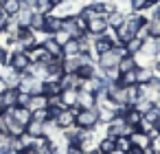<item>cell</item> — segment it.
I'll use <instances>...</instances> for the list:
<instances>
[{"label": "cell", "instance_id": "1", "mask_svg": "<svg viewBox=\"0 0 160 154\" xmlns=\"http://www.w3.org/2000/svg\"><path fill=\"white\" fill-rule=\"evenodd\" d=\"M134 130L136 128L127 123L125 114H114V119L105 125V136H112V139H116V136H129Z\"/></svg>", "mask_w": 160, "mask_h": 154}, {"label": "cell", "instance_id": "2", "mask_svg": "<svg viewBox=\"0 0 160 154\" xmlns=\"http://www.w3.org/2000/svg\"><path fill=\"white\" fill-rule=\"evenodd\" d=\"M75 125L81 130H94L99 125V112L97 108H77L75 112Z\"/></svg>", "mask_w": 160, "mask_h": 154}, {"label": "cell", "instance_id": "3", "mask_svg": "<svg viewBox=\"0 0 160 154\" xmlns=\"http://www.w3.org/2000/svg\"><path fill=\"white\" fill-rule=\"evenodd\" d=\"M24 130H27V128H24L22 123H18V121L11 117L9 110L0 112V132H2V134H9V136H22Z\"/></svg>", "mask_w": 160, "mask_h": 154}, {"label": "cell", "instance_id": "4", "mask_svg": "<svg viewBox=\"0 0 160 154\" xmlns=\"http://www.w3.org/2000/svg\"><path fill=\"white\" fill-rule=\"evenodd\" d=\"M29 64H31V60H29L27 51H9V62H7V66H11V68L18 71V73H24V71L29 68Z\"/></svg>", "mask_w": 160, "mask_h": 154}, {"label": "cell", "instance_id": "5", "mask_svg": "<svg viewBox=\"0 0 160 154\" xmlns=\"http://www.w3.org/2000/svg\"><path fill=\"white\" fill-rule=\"evenodd\" d=\"M16 42H18V46H20L22 51H31L33 46H38V44H40V42H38L35 31H31V29H20V31H18V35H16Z\"/></svg>", "mask_w": 160, "mask_h": 154}, {"label": "cell", "instance_id": "6", "mask_svg": "<svg viewBox=\"0 0 160 154\" xmlns=\"http://www.w3.org/2000/svg\"><path fill=\"white\" fill-rule=\"evenodd\" d=\"M75 112H77V108H64V110H59V114L55 117V125L59 130L72 128L75 125Z\"/></svg>", "mask_w": 160, "mask_h": 154}, {"label": "cell", "instance_id": "7", "mask_svg": "<svg viewBox=\"0 0 160 154\" xmlns=\"http://www.w3.org/2000/svg\"><path fill=\"white\" fill-rule=\"evenodd\" d=\"M62 31H66L70 38H81L86 33V29L79 24L77 16H70V18H64V24H62Z\"/></svg>", "mask_w": 160, "mask_h": 154}, {"label": "cell", "instance_id": "8", "mask_svg": "<svg viewBox=\"0 0 160 154\" xmlns=\"http://www.w3.org/2000/svg\"><path fill=\"white\" fill-rule=\"evenodd\" d=\"M110 27H108V20H105V16H94V18H90L88 20V33L90 35H103L105 31H108Z\"/></svg>", "mask_w": 160, "mask_h": 154}, {"label": "cell", "instance_id": "9", "mask_svg": "<svg viewBox=\"0 0 160 154\" xmlns=\"http://www.w3.org/2000/svg\"><path fill=\"white\" fill-rule=\"evenodd\" d=\"M9 112H11V117L18 121V123H22L24 128L31 123V119H33V112L27 108V106H13V108H9Z\"/></svg>", "mask_w": 160, "mask_h": 154}, {"label": "cell", "instance_id": "10", "mask_svg": "<svg viewBox=\"0 0 160 154\" xmlns=\"http://www.w3.org/2000/svg\"><path fill=\"white\" fill-rule=\"evenodd\" d=\"M129 141H132V147H140V150H147V147L151 145V136H149L147 132L138 130V128L129 134Z\"/></svg>", "mask_w": 160, "mask_h": 154}, {"label": "cell", "instance_id": "11", "mask_svg": "<svg viewBox=\"0 0 160 154\" xmlns=\"http://www.w3.org/2000/svg\"><path fill=\"white\" fill-rule=\"evenodd\" d=\"M0 77L5 79L7 88H18V86H20V79H22V73L13 71L11 66H5V68H2V75H0Z\"/></svg>", "mask_w": 160, "mask_h": 154}, {"label": "cell", "instance_id": "12", "mask_svg": "<svg viewBox=\"0 0 160 154\" xmlns=\"http://www.w3.org/2000/svg\"><path fill=\"white\" fill-rule=\"evenodd\" d=\"M42 46L46 49V53H48V55H53V57H64V46H62L53 35H48V38L42 42Z\"/></svg>", "mask_w": 160, "mask_h": 154}, {"label": "cell", "instance_id": "13", "mask_svg": "<svg viewBox=\"0 0 160 154\" xmlns=\"http://www.w3.org/2000/svg\"><path fill=\"white\" fill-rule=\"evenodd\" d=\"M62 24H64V20H62V18H57V16L48 13V16H46V24H44V33H46V35H55V33H59V31H62Z\"/></svg>", "mask_w": 160, "mask_h": 154}, {"label": "cell", "instance_id": "14", "mask_svg": "<svg viewBox=\"0 0 160 154\" xmlns=\"http://www.w3.org/2000/svg\"><path fill=\"white\" fill-rule=\"evenodd\" d=\"M81 53L79 55H64L62 57V66H64V73H77V68L81 66Z\"/></svg>", "mask_w": 160, "mask_h": 154}, {"label": "cell", "instance_id": "15", "mask_svg": "<svg viewBox=\"0 0 160 154\" xmlns=\"http://www.w3.org/2000/svg\"><path fill=\"white\" fill-rule=\"evenodd\" d=\"M42 95H46V97H57V95H62V84H59V79H44V82H42Z\"/></svg>", "mask_w": 160, "mask_h": 154}, {"label": "cell", "instance_id": "16", "mask_svg": "<svg viewBox=\"0 0 160 154\" xmlns=\"http://www.w3.org/2000/svg\"><path fill=\"white\" fill-rule=\"evenodd\" d=\"M77 108H97V97L88 90H77Z\"/></svg>", "mask_w": 160, "mask_h": 154}, {"label": "cell", "instance_id": "17", "mask_svg": "<svg viewBox=\"0 0 160 154\" xmlns=\"http://www.w3.org/2000/svg\"><path fill=\"white\" fill-rule=\"evenodd\" d=\"M18 93H20L18 88H7L2 95H0V101H2V108H5V110L18 106Z\"/></svg>", "mask_w": 160, "mask_h": 154}, {"label": "cell", "instance_id": "18", "mask_svg": "<svg viewBox=\"0 0 160 154\" xmlns=\"http://www.w3.org/2000/svg\"><path fill=\"white\" fill-rule=\"evenodd\" d=\"M125 11H121V9H114V11H110L108 16H105V20H108V27L112 29V31H116L123 22H125Z\"/></svg>", "mask_w": 160, "mask_h": 154}, {"label": "cell", "instance_id": "19", "mask_svg": "<svg viewBox=\"0 0 160 154\" xmlns=\"http://www.w3.org/2000/svg\"><path fill=\"white\" fill-rule=\"evenodd\" d=\"M59 84H62V90H68V88L79 90L81 79L77 77V73H64V75H62V79H59Z\"/></svg>", "mask_w": 160, "mask_h": 154}, {"label": "cell", "instance_id": "20", "mask_svg": "<svg viewBox=\"0 0 160 154\" xmlns=\"http://www.w3.org/2000/svg\"><path fill=\"white\" fill-rule=\"evenodd\" d=\"M33 13L35 11H29V9H20L13 18H16V22L20 24V29H29L31 27V18H33Z\"/></svg>", "mask_w": 160, "mask_h": 154}, {"label": "cell", "instance_id": "21", "mask_svg": "<svg viewBox=\"0 0 160 154\" xmlns=\"http://www.w3.org/2000/svg\"><path fill=\"white\" fill-rule=\"evenodd\" d=\"M140 53H145V55H149V57H156V60H158V40H156V38H147V40L142 42Z\"/></svg>", "mask_w": 160, "mask_h": 154}, {"label": "cell", "instance_id": "22", "mask_svg": "<svg viewBox=\"0 0 160 154\" xmlns=\"http://www.w3.org/2000/svg\"><path fill=\"white\" fill-rule=\"evenodd\" d=\"M147 29H149V38H160V13L149 16L147 18Z\"/></svg>", "mask_w": 160, "mask_h": 154}, {"label": "cell", "instance_id": "23", "mask_svg": "<svg viewBox=\"0 0 160 154\" xmlns=\"http://www.w3.org/2000/svg\"><path fill=\"white\" fill-rule=\"evenodd\" d=\"M0 9L11 18V16H16L22 9V5H20V0H2V3H0Z\"/></svg>", "mask_w": 160, "mask_h": 154}, {"label": "cell", "instance_id": "24", "mask_svg": "<svg viewBox=\"0 0 160 154\" xmlns=\"http://www.w3.org/2000/svg\"><path fill=\"white\" fill-rule=\"evenodd\" d=\"M62 104H64V108H77V90H72V88H68V90H62Z\"/></svg>", "mask_w": 160, "mask_h": 154}, {"label": "cell", "instance_id": "25", "mask_svg": "<svg viewBox=\"0 0 160 154\" xmlns=\"http://www.w3.org/2000/svg\"><path fill=\"white\" fill-rule=\"evenodd\" d=\"M42 108H48V97L46 95H31V101H29V110H42Z\"/></svg>", "mask_w": 160, "mask_h": 154}, {"label": "cell", "instance_id": "26", "mask_svg": "<svg viewBox=\"0 0 160 154\" xmlns=\"http://www.w3.org/2000/svg\"><path fill=\"white\" fill-rule=\"evenodd\" d=\"M118 73L123 75V73H129V71H136L138 66H136V62H134V57L132 55H125V57H121V62H118Z\"/></svg>", "mask_w": 160, "mask_h": 154}, {"label": "cell", "instance_id": "27", "mask_svg": "<svg viewBox=\"0 0 160 154\" xmlns=\"http://www.w3.org/2000/svg\"><path fill=\"white\" fill-rule=\"evenodd\" d=\"M94 73H97V64H81L77 68V77L79 79H90V77H94Z\"/></svg>", "mask_w": 160, "mask_h": 154}, {"label": "cell", "instance_id": "28", "mask_svg": "<svg viewBox=\"0 0 160 154\" xmlns=\"http://www.w3.org/2000/svg\"><path fill=\"white\" fill-rule=\"evenodd\" d=\"M27 132H29L33 139H40V136H44V123H42V121L31 119V123L27 125Z\"/></svg>", "mask_w": 160, "mask_h": 154}, {"label": "cell", "instance_id": "29", "mask_svg": "<svg viewBox=\"0 0 160 154\" xmlns=\"http://www.w3.org/2000/svg\"><path fill=\"white\" fill-rule=\"evenodd\" d=\"M97 150H99V152H103V154H112V152L116 150V143H114V139H112V136H103V139L99 141Z\"/></svg>", "mask_w": 160, "mask_h": 154}, {"label": "cell", "instance_id": "30", "mask_svg": "<svg viewBox=\"0 0 160 154\" xmlns=\"http://www.w3.org/2000/svg\"><path fill=\"white\" fill-rule=\"evenodd\" d=\"M13 136L0 132V154H13Z\"/></svg>", "mask_w": 160, "mask_h": 154}, {"label": "cell", "instance_id": "31", "mask_svg": "<svg viewBox=\"0 0 160 154\" xmlns=\"http://www.w3.org/2000/svg\"><path fill=\"white\" fill-rule=\"evenodd\" d=\"M44 24H46V16L44 13H40V11H35L33 13V18H31V31H44Z\"/></svg>", "mask_w": 160, "mask_h": 154}, {"label": "cell", "instance_id": "32", "mask_svg": "<svg viewBox=\"0 0 160 154\" xmlns=\"http://www.w3.org/2000/svg\"><path fill=\"white\" fill-rule=\"evenodd\" d=\"M125 119H127V123H129V125L138 128V125H140V121H142V114H140L138 110H134V108L129 106V108L125 110Z\"/></svg>", "mask_w": 160, "mask_h": 154}, {"label": "cell", "instance_id": "33", "mask_svg": "<svg viewBox=\"0 0 160 154\" xmlns=\"http://www.w3.org/2000/svg\"><path fill=\"white\" fill-rule=\"evenodd\" d=\"M151 77H153V68H142V66L136 68V82L138 84H147Z\"/></svg>", "mask_w": 160, "mask_h": 154}, {"label": "cell", "instance_id": "34", "mask_svg": "<svg viewBox=\"0 0 160 154\" xmlns=\"http://www.w3.org/2000/svg\"><path fill=\"white\" fill-rule=\"evenodd\" d=\"M149 0H129V11H136V13H145L149 9Z\"/></svg>", "mask_w": 160, "mask_h": 154}, {"label": "cell", "instance_id": "35", "mask_svg": "<svg viewBox=\"0 0 160 154\" xmlns=\"http://www.w3.org/2000/svg\"><path fill=\"white\" fill-rule=\"evenodd\" d=\"M123 46H125L127 55H136V53L142 49V40H138V38H132V40H129V42H125Z\"/></svg>", "mask_w": 160, "mask_h": 154}, {"label": "cell", "instance_id": "36", "mask_svg": "<svg viewBox=\"0 0 160 154\" xmlns=\"http://www.w3.org/2000/svg\"><path fill=\"white\" fill-rule=\"evenodd\" d=\"M81 51H79V42H77V38H70L66 44H64V55H79Z\"/></svg>", "mask_w": 160, "mask_h": 154}, {"label": "cell", "instance_id": "37", "mask_svg": "<svg viewBox=\"0 0 160 154\" xmlns=\"http://www.w3.org/2000/svg\"><path fill=\"white\" fill-rule=\"evenodd\" d=\"M118 84H121V86H134V84H138V82H136V71L123 73V75L118 77Z\"/></svg>", "mask_w": 160, "mask_h": 154}, {"label": "cell", "instance_id": "38", "mask_svg": "<svg viewBox=\"0 0 160 154\" xmlns=\"http://www.w3.org/2000/svg\"><path fill=\"white\" fill-rule=\"evenodd\" d=\"M114 143H116V150H121V152H129V150H132V141H129V136H116Z\"/></svg>", "mask_w": 160, "mask_h": 154}, {"label": "cell", "instance_id": "39", "mask_svg": "<svg viewBox=\"0 0 160 154\" xmlns=\"http://www.w3.org/2000/svg\"><path fill=\"white\" fill-rule=\"evenodd\" d=\"M151 106H153V104H151L149 99H142V97H140V99H138V101H136V104H134L132 108H134V110H138L140 114H145V112H147V110H149Z\"/></svg>", "mask_w": 160, "mask_h": 154}, {"label": "cell", "instance_id": "40", "mask_svg": "<svg viewBox=\"0 0 160 154\" xmlns=\"http://www.w3.org/2000/svg\"><path fill=\"white\" fill-rule=\"evenodd\" d=\"M64 154H86V150L79 143H66L64 145Z\"/></svg>", "mask_w": 160, "mask_h": 154}, {"label": "cell", "instance_id": "41", "mask_svg": "<svg viewBox=\"0 0 160 154\" xmlns=\"http://www.w3.org/2000/svg\"><path fill=\"white\" fill-rule=\"evenodd\" d=\"M53 3H51V0H38V11L40 13H44V16H48L51 11H53Z\"/></svg>", "mask_w": 160, "mask_h": 154}, {"label": "cell", "instance_id": "42", "mask_svg": "<svg viewBox=\"0 0 160 154\" xmlns=\"http://www.w3.org/2000/svg\"><path fill=\"white\" fill-rule=\"evenodd\" d=\"M33 119H35V121H42V123H46V121H48V108L33 110Z\"/></svg>", "mask_w": 160, "mask_h": 154}, {"label": "cell", "instance_id": "43", "mask_svg": "<svg viewBox=\"0 0 160 154\" xmlns=\"http://www.w3.org/2000/svg\"><path fill=\"white\" fill-rule=\"evenodd\" d=\"M22 9H29V11H38V0H20Z\"/></svg>", "mask_w": 160, "mask_h": 154}, {"label": "cell", "instance_id": "44", "mask_svg": "<svg viewBox=\"0 0 160 154\" xmlns=\"http://www.w3.org/2000/svg\"><path fill=\"white\" fill-rule=\"evenodd\" d=\"M29 101H31L29 93H18V106H27L29 108Z\"/></svg>", "mask_w": 160, "mask_h": 154}, {"label": "cell", "instance_id": "45", "mask_svg": "<svg viewBox=\"0 0 160 154\" xmlns=\"http://www.w3.org/2000/svg\"><path fill=\"white\" fill-rule=\"evenodd\" d=\"M53 38H55V40H57V42H59V44H62V46H64V44H66V42H68V40H70V35H68V33H66V31H59V33H55V35H53Z\"/></svg>", "mask_w": 160, "mask_h": 154}, {"label": "cell", "instance_id": "46", "mask_svg": "<svg viewBox=\"0 0 160 154\" xmlns=\"http://www.w3.org/2000/svg\"><path fill=\"white\" fill-rule=\"evenodd\" d=\"M48 108H64L62 97H59V95H57V97H48Z\"/></svg>", "mask_w": 160, "mask_h": 154}, {"label": "cell", "instance_id": "47", "mask_svg": "<svg viewBox=\"0 0 160 154\" xmlns=\"http://www.w3.org/2000/svg\"><path fill=\"white\" fill-rule=\"evenodd\" d=\"M7 22H9V16H7L2 9H0V33H2V31L7 29Z\"/></svg>", "mask_w": 160, "mask_h": 154}, {"label": "cell", "instance_id": "48", "mask_svg": "<svg viewBox=\"0 0 160 154\" xmlns=\"http://www.w3.org/2000/svg\"><path fill=\"white\" fill-rule=\"evenodd\" d=\"M127 154H145V150H140V147H132Z\"/></svg>", "mask_w": 160, "mask_h": 154}, {"label": "cell", "instance_id": "49", "mask_svg": "<svg viewBox=\"0 0 160 154\" xmlns=\"http://www.w3.org/2000/svg\"><path fill=\"white\" fill-rule=\"evenodd\" d=\"M5 90H7V84H5V79H2V77H0V95H2Z\"/></svg>", "mask_w": 160, "mask_h": 154}, {"label": "cell", "instance_id": "50", "mask_svg": "<svg viewBox=\"0 0 160 154\" xmlns=\"http://www.w3.org/2000/svg\"><path fill=\"white\" fill-rule=\"evenodd\" d=\"M153 73H158V75H160V60L156 62V66H153Z\"/></svg>", "mask_w": 160, "mask_h": 154}, {"label": "cell", "instance_id": "51", "mask_svg": "<svg viewBox=\"0 0 160 154\" xmlns=\"http://www.w3.org/2000/svg\"><path fill=\"white\" fill-rule=\"evenodd\" d=\"M156 130H158V134H160V119L156 121Z\"/></svg>", "mask_w": 160, "mask_h": 154}, {"label": "cell", "instance_id": "52", "mask_svg": "<svg viewBox=\"0 0 160 154\" xmlns=\"http://www.w3.org/2000/svg\"><path fill=\"white\" fill-rule=\"evenodd\" d=\"M149 5H160V0H149Z\"/></svg>", "mask_w": 160, "mask_h": 154}, {"label": "cell", "instance_id": "53", "mask_svg": "<svg viewBox=\"0 0 160 154\" xmlns=\"http://www.w3.org/2000/svg\"><path fill=\"white\" fill-rule=\"evenodd\" d=\"M112 154H127V152H121V150H114Z\"/></svg>", "mask_w": 160, "mask_h": 154}, {"label": "cell", "instance_id": "54", "mask_svg": "<svg viewBox=\"0 0 160 154\" xmlns=\"http://www.w3.org/2000/svg\"><path fill=\"white\" fill-rule=\"evenodd\" d=\"M158 60H160V38H158Z\"/></svg>", "mask_w": 160, "mask_h": 154}, {"label": "cell", "instance_id": "55", "mask_svg": "<svg viewBox=\"0 0 160 154\" xmlns=\"http://www.w3.org/2000/svg\"><path fill=\"white\" fill-rule=\"evenodd\" d=\"M51 3H53V5H59V3H64V0H51Z\"/></svg>", "mask_w": 160, "mask_h": 154}, {"label": "cell", "instance_id": "56", "mask_svg": "<svg viewBox=\"0 0 160 154\" xmlns=\"http://www.w3.org/2000/svg\"><path fill=\"white\" fill-rule=\"evenodd\" d=\"M0 112H5V108H2V101H0Z\"/></svg>", "mask_w": 160, "mask_h": 154}, {"label": "cell", "instance_id": "57", "mask_svg": "<svg viewBox=\"0 0 160 154\" xmlns=\"http://www.w3.org/2000/svg\"><path fill=\"white\" fill-rule=\"evenodd\" d=\"M158 145H160V139H158Z\"/></svg>", "mask_w": 160, "mask_h": 154}, {"label": "cell", "instance_id": "58", "mask_svg": "<svg viewBox=\"0 0 160 154\" xmlns=\"http://www.w3.org/2000/svg\"><path fill=\"white\" fill-rule=\"evenodd\" d=\"M0 3H2V0H0Z\"/></svg>", "mask_w": 160, "mask_h": 154}, {"label": "cell", "instance_id": "59", "mask_svg": "<svg viewBox=\"0 0 160 154\" xmlns=\"http://www.w3.org/2000/svg\"><path fill=\"white\" fill-rule=\"evenodd\" d=\"M116 3H118V0H116Z\"/></svg>", "mask_w": 160, "mask_h": 154}]
</instances>
